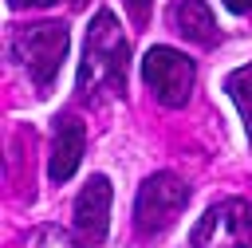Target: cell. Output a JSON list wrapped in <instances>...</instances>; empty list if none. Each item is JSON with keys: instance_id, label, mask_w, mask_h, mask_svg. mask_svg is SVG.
I'll use <instances>...</instances> for the list:
<instances>
[{"instance_id": "obj_1", "label": "cell", "mask_w": 252, "mask_h": 248, "mask_svg": "<svg viewBox=\"0 0 252 248\" xmlns=\"http://www.w3.org/2000/svg\"><path fill=\"white\" fill-rule=\"evenodd\" d=\"M126 63L130 47L126 35L114 20V12H94L83 43V63H79V94L83 98H102V94H122L126 91Z\"/></svg>"}, {"instance_id": "obj_2", "label": "cell", "mask_w": 252, "mask_h": 248, "mask_svg": "<svg viewBox=\"0 0 252 248\" xmlns=\"http://www.w3.org/2000/svg\"><path fill=\"white\" fill-rule=\"evenodd\" d=\"M12 55L16 63L32 75L35 87H51L59 67H63V55H67V28L63 24H28L12 35Z\"/></svg>"}, {"instance_id": "obj_3", "label": "cell", "mask_w": 252, "mask_h": 248, "mask_svg": "<svg viewBox=\"0 0 252 248\" xmlns=\"http://www.w3.org/2000/svg\"><path fill=\"white\" fill-rule=\"evenodd\" d=\"M185 201H189V185H185L181 177H173V173H154V177H146L142 189H138V197H134V228H138L142 236L165 232V228L181 217Z\"/></svg>"}, {"instance_id": "obj_4", "label": "cell", "mask_w": 252, "mask_h": 248, "mask_svg": "<svg viewBox=\"0 0 252 248\" xmlns=\"http://www.w3.org/2000/svg\"><path fill=\"white\" fill-rule=\"evenodd\" d=\"M189 248H252V205L240 197L217 201L193 224Z\"/></svg>"}, {"instance_id": "obj_5", "label": "cell", "mask_w": 252, "mask_h": 248, "mask_svg": "<svg viewBox=\"0 0 252 248\" xmlns=\"http://www.w3.org/2000/svg\"><path fill=\"white\" fill-rule=\"evenodd\" d=\"M142 79H146V87L154 91V98L161 106H185L197 71H193L189 55H181L177 47L158 43V47H150L142 55Z\"/></svg>"}, {"instance_id": "obj_6", "label": "cell", "mask_w": 252, "mask_h": 248, "mask_svg": "<svg viewBox=\"0 0 252 248\" xmlns=\"http://www.w3.org/2000/svg\"><path fill=\"white\" fill-rule=\"evenodd\" d=\"M110 197L114 193H110V181L102 173L87 177V185L79 189V197H75V228H79L83 240L98 244L106 236V228H110Z\"/></svg>"}, {"instance_id": "obj_7", "label": "cell", "mask_w": 252, "mask_h": 248, "mask_svg": "<svg viewBox=\"0 0 252 248\" xmlns=\"http://www.w3.org/2000/svg\"><path fill=\"white\" fill-rule=\"evenodd\" d=\"M83 150H87V134H83V126H79L71 114H63V118L55 122V138H51V161H47L51 181H67V177L79 169Z\"/></svg>"}, {"instance_id": "obj_8", "label": "cell", "mask_w": 252, "mask_h": 248, "mask_svg": "<svg viewBox=\"0 0 252 248\" xmlns=\"http://www.w3.org/2000/svg\"><path fill=\"white\" fill-rule=\"evenodd\" d=\"M169 24H173V31H181L189 43H201V47L217 43V20H213V12H209L205 0H177V4L169 8Z\"/></svg>"}, {"instance_id": "obj_9", "label": "cell", "mask_w": 252, "mask_h": 248, "mask_svg": "<svg viewBox=\"0 0 252 248\" xmlns=\"http://www.w3.org/2000/svg\"><path fill=\"white\" fill-rule=\"evenodd\" d=\"M224 91L232 94V102H236V110H240V118H244V130H248V138H252V63H248V67H236V71L224 79Z\"/></svg>"}, {"instance_id": "obj_10", "label": "cell", "mask_w": 252, "mask_h": 248, "mask_svg": "<svg viewBox=\"0 0 252 248\" xmlns=\"http://www.w3.org/2000/svg\"><path fill=\"white\" fill-rule=\"evenodd\" d=\"M35 248H79L63 228H43L39 236H35Z\"/></svg>"}, {"instance_id": "obj_11", "label": "cell", "mask_w": 252, "mask_h": 248, "mask_svg": "<svg viewBox=\"0 0 252 248\" xmlns=\"http://www.w3.org/2000/svg\"><path fill=\"white\" fill-rule=\"evenodd\" d=\"M150 4H154V0H126V8H130V16H134L138 24H142V20L150 16Z\"/></svg>"}, {"instance_id": "obj_12", "label": "cell", "mask_w": 252, "mask_h": 248, "mask_svg": "<svg viewBox=\"0 0 252 248\" xmlns=\"http://www.w3.org/2000/svg\"><path fill=\"white\" fill-rule=\"evenodd\" d=\"M12 8H47V4H55V0H8Z\"/></svg>"}, {"instance_id": "obj_13", "label": "cell", "mask_w": 252, "mask_h": 248, "mask_svg": "<svg viewBox=\"0 0 252 248\" xmlns=\"http://www.w3.org/2000/svg\"><path fill=\"white\" fill-rule=\"evenodd\" d=\"M228 12H252V0H224Z\"/></svg>"}]
</instances>
